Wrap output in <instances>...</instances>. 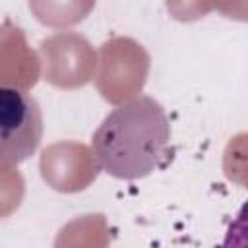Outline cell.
<instances>
[{
    "label": "cell",
    "instance_id": "6da1fadb",
    "mask_svg": "<svg viewBox=\"0 0 248 248\" xmlns=\"http://www.w3.org/2000/svg\"><path fill=\"white\" fill-rule=\"evenodd\" d=\"M170 124L151 97H138L105 116L91 138L97 165L114 178L136 180L155 170L169 151Z\"/></svg>",
    "mask_w": 248,
    "mask_h": 248
},
{
    "label": "cell",
    "instance_id": "7a4b0ae2",
    "mask_svg": "<svg viewBox=\"0 0 248 248\" xmlns=\"http://www.w3.org/2000/svg\"><path fill=\"white\" fill-rule=\"evenodd\" d=\"M0 130V151L6 163H21L33 155L43 136V118L37 101L17 87H2Z\"/></svg>",
    "mask_w": 248,
    "mask_h": 248
},
{
    "label": "cell",
    "instance_id": "3957f363",
    "mask_svg": "<svg viewBox=\"0 0 248 248\" xmlns=\"http://www.w3.org/2000/svg\"><path fill=\"white\" fill-rule=\"evenodd\" d=\"M225 246H244L248 244V200L240 207L236 219L229 225L227 236L223 240Z\"/></svg>",
    "mask_w": 248,
    "mask_h": 248
}]
</instances>
